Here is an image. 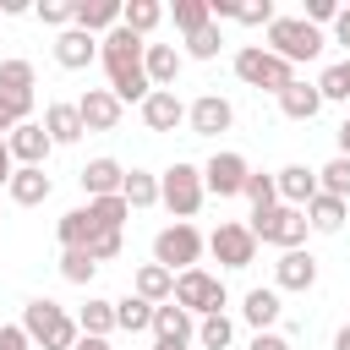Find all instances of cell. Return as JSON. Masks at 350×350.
Masks as SVG:
<instances>
[{
  "instance_id": "6da1fadb",
  "label": "cell",
  "mask_w": 350,
  "mask_h": 350,
  "mask_svg": "<svg viewBox=\"0 0 350 350\" xmlns=\"http://www.w3.org/2000/svg\"><path fill=\"white\" fill-rule=\"evenodd\" d=\"M142 55H148V38H137L131 27H109V33L98 38V60H104V71H109V93H115L120 104H142V98L153 93Z\"/></svg>"
},
{
  "instance_id": "7a4b0ae2",
  "label": "cell",
  "mask_w": 350,
  "mask_h": 350,
  "mask_svg": "<svg viewBox=\"0 0 350 350\" xmlns=\"http://www.w3.org/2000/svg\"><path fill=\"white\" fill-rule=\"evenodd\" d=\"M22 328H27V339H33V345H44V350H77V339H82L77 317H71L66 306L44 301V295L22 306Z\"/></svg>"
},
{
  "instance_id": "3957f363",
  "label": "cell",
  "mask_w": 350,
  "mask_h": 350,
  "mask_svg": "<svg viewBox=\"0 0 350 350\" xmlns=\"http://www.w3.org/2000/svg\"><path fill=\"white\" fill-rule=\"evenodd\" d=\"M235 77L246 82V88H268L273 98L295 82V66L290 60H279L268 44H246V49H235Z\"/></svg>"
},
{
  "instance_id": "277c9868",
  "label": "cell",
  "mask_w": 350,
  "mask_h": 350,
  "mask_svg": "<svg viewBox=\"0 0 350 350\" xmlns=\"http://www.w3.org/2000/svg\"><path fill=\"white\" fill-rule=\"evenodd\" d=\"M202 197H208V186H202V170H197V164H170V170L159 175V202L175 213V224L197 219Z\"/></svg>"
},
{
  "instance_id": "5b68a950",
  "label": "cell",
  "mask_w": 350,
  "mask_h": 350,
  "mask_svg": "<svg viewBox=\"0 0 350 350\" xmlns=\"http://www.w3.org/2000/svg\"><path fill=\"white\" fill-rule=\"evenodd\" d=\"M268 49H273L279 60L301 66V60H317V55H323V33H317L306 16H273V22H268Z\"/></svg>"
},
{
  "instance_id": "8992f818",
  "label": "cell",
  "mask_w": 350,
  "mask_h": 350,
  "mask_svg": "<svg viewBox=\"0 0 350 350\" xmlns=\"http://www.w3.org/2000/svg\"><path fill=\"white\" fill-rule=\"evenodd\" d=\"M306 208H290V202H279V208H268V213H252V235L262 241V246H279V252H301V241H306Z\"/></svg>"
},
{
  "instance_id": "52a82bcc",
  "label": "cell",
  "mask_w": 350,
  "mask_h": 350,
  "mask_svg": "<svg viewBox=\"0 0 350 350\" xmlns=\"http://www.w3.org/2000/svg\"><path fill=\"white\" fill-rule=\"evenodd\" d=\"M202 246H208V241L197 235V224H164V230L153 235V262L170 268V273H186V268H197Z\"/></svg>"
},
{
  "instance_id": "ba28073f",
  "label": "cell",
  "mask_w": 350,
  "mask_h": 350,
  "mask_svg": "<svg viewBox=\"0 0 350 350\" xmlns=\"http://www.w3.org/2000/svg\"><path fill=\"white\" fill-rule=\"evenodd\" d=\"M175 306H186L191 317H213V312H224V279H213L208 268H186V273H175Z\"/></svg>"
},
{
  "instance_id": "9c48e42d",
  "label": "cell",
  "mask_w": 350,
  "mask_h": 350,
  "mask_svg": "<svg viewBox=\"0 0 350 350\" xmlns=\"http://www.w3.org/2000/svg\"><path fill=\"white\" fill-rule=\"evenodd\" d=\"M208 252H213L224 268H252L257 235H252V224H219V230L208 235Z\"/></svg>"
},
{
  "instance_id": "30bf717a",
  "label": "cell",
  "mask_w": 350,
  "mask_h": 350,
  "mask_svg": "<svg viewBox=\"0 0 350 350\" xmlns=\"http://www.w3.org/2000/svg\"><path fill=\"white\" fill-rule=\"evenodd\" d=\"M246 175H252V164H246L241 153H213V159L202 164V186H208L213 197H241V191H246Z\"/></svg>"
},
{
  "instance_id": "8fae6325",
  "label": "cell",
  "mask_w": 350,
  "mask_h": 350,
  "mask_svg": "<svg viewBox=\"0 0 350 350\" xmlns=\"http://www.w3.org/2000/svg\"><path fill=\"white\" fill-rule=\"evenodd\" d=\"M230 120H235V109H230V98H219V93H202V98L186 109L191 137H219V131H230Z\"/></svg>"
},
{
  "instance_id": "7c38bea8",
  "label": "cell",
  "mask_w": 350,
  "mask_h": 350,
  "mask_svg": "<svg viewBox=\"0 0 350 350\" xmlns=\"http://www.w3.org/2000/svg\"><path fill=\"white\" fill-rule=\"evenodd\" d=\"M77 109H82V126H88V131H115V126H120V98H115L109 88H88V93L77 98Z\"/></svg>"
},
{
  "instance_id": "4fadbf2b",
  "label": "cell",
  "mask_w": 350,
  "mask_h": 350,
  "mask_svg": "<svg viewBox=\"0 0 350 350\" xmlns=\"http://www.w3.org/2000/svg\"><path fill=\"white\" fill-rule=\"evenodd\" d=\"M5 148H11V159L16 164H38L44 170V159H49V131H44V120H27V126H16L11 137H5Z\"/></svg>"
},
{
  "instance_id": "5bb4252c",
  "label": "cell",
  "mask_w": 350,
  "mask_h": 350,
  "mask_svg": "<svg viewBox=\"0 0 350 350\" xmlns=\"http://www.w3.org/2000/svg\"><path fill=\"white\" fill-rule=\"evenodd\" d=\"M273 186H279V202H290V208H306L323 186H317V170H306V164H284L279 175H273Z\"/></svg>"
},
{
  "instance_id": "9a60e30c",
  "label": "cell",
  "mask_w": 350,
  "mask_h": 350,
  "mask_svg": "<svg viewBox=\"0 0 350 350\" xmlns=\"http://www.w3.org/2000/svg\"><path fill=\"white\" fill-rule=\"evenodd\" d=\"M142 120H148V131H175V126L186 120V104H180L170 88H153V93L142 98Z\"/></svg>"
},
{
  "instance_id": "2e32d148",
  "label": "cell",
  "mask_w": 350,
  "mask_h": 350,
  "mask_svg": "<svg viewBox=\"0 0 350 350\" xmlns=\"http://www.w3.org/2000/svg\"><path fill=\"white\" fill-rule=\"evenodd\" d=\"M273 284L279 290H312L317 284V257L312 252H284L273 262Z\"/></svg>"
},
{
  "instance_id": "e0dca14e",
  "label": "cell",
  "mask_w": 350,
  "mask_h": 350,
  "mask_svg": "<svg viewBox=\"0 0 350 350\" xmlns=\"http://www.w3.org/2000/svg\"><path fill=\"white\" fill-rule=\"evenodd\" d=\"M93 55H98V38H93V33H82V27H66V33L55 38V60H60L66 71L93 66Z\"/></svg>"
},
{
  "instance_id": "ac0fdd59",
  "label": "cell",
  "mask_w": 350,
  "mask_h": 350,
  "mask_svg": "<svg viewBox=\"0 0 350 350\" xmlns=\"http://www.w3.org/2000/svg\"><path fill=\"white\" fill-rule=\"evenodd\" d=\"M120 186H126V170H120L115 159L82 164V191H88V202H93V197H120Z\"/></svg>"
},
{
  "instance_id": "d6986e66",
  "label": "cell",
  "mask_w": 350,
  "mask_h": 350,
  "mask_svg": "<svg viewBox=\"0 0 350 350\" xmlns=\"http://www.w3.org/2000/svg\"><path fill=\"white\" fill-rule=\"evenodd\" d=\"M120 11H126L120 0H77V22H71V27H82V33L98 38V33L120 27Z\"/></svg>"
},
{
  "instance_id": "ffe728a7",
  "label": "cell",
  "mask_w": 350,
  "mask_h": 350,
  "mask_svg": "<svg viewBox=\"0 0 350 350\" xmlns=\"http://www.w3.org/2000/svg\"><path fill=\"white\" fill-rule=\"evenodd\" d=\"M5 197H11V202H22V208H38V202L49 197V175H44L38 164H16L11 186H5Z\"/></svg>"
},
{
  "instance_id": "44dd1931",
  "label": "cell",
  "mask_w": 350,
  "mask_h": 350,
  "mask_svg": "<svg viewBox=\"0 0 350 350\" xmlns=\"http://www.w3.org/2000/svg\"><path fill=\"white\" fill-rule=\"evenodd\" d=\"M191 312L186 306H175V301H164V306H153V339H164V345H186L191 339Z\"/></svg>"
},
{
  "instance_id": "7402d4cb",
  "label": "cell",
  "mask_w": 350,
  "mask_h": 350,
  "mask_svg": "<svg viewBox=\"0 0 350 350\" xmlns=\"http://www.w3.org/2000/svg\"><path fill=\"white\" fill-rule=\"evenodd\" d=\"M142 66H148V82H153V88H170V93H175V77H180V49H175V44H148Z\"/></svg>"
},
{
  "instance_id": "603a6c76",
  "label": "cell",
  "mask_w": 350,
  "mask_h": 350,
  "mask_svg": "<svg viewBox=\"0 0 350 350\" xmlns=\"http://www.w3.org/2000/svg\"><path fill=\"white\" fill-rule=\"evenodd\" d=\"M44 131H49L55 148H66V142H77L88 126H82V109H77V104H49V109H44Z\"/></svg>"
},
{
  "instance_id": "cb8c5ba5",
  "label": "cell",
  "mask_w": 350,
  "mask_h": 350,
  "mask_svg": "<svg viewBox=\"0 0 350 350\" xmlns=\"http://www.w3.org/2000/svg\"><path fill=\"white\" fill-rule=\"evenodd\" d=\"M279 109H284L290 120H312V115L323 109V93H317V82H301V77H295V82L279 93Z\"/></svg>"
},
{
  "instance_id": "d4e9b609",
  "label": "cell",
  "mask_w": 350,
  "mask_h": 350,
  "mask_svg": "<svg viewBox=\"0 0 350 350\" xmlns=\"http://www.w3.org/2000/svg\"><path fill=\"white\" fill-rule=\"evenodd\" d=\"M55 235H60V246H66V252H88V246H93V235H98V224H93V213H88V208H71V213L55 224Z\"/></svg>"
},
{
  "instance_id": "484cf974",
  "label": "cell",
  "mask_w": 350,
  "mask_h": 350,
  "mask_svg": "<svg viewBox=\"0 0 350 350\" xmlns=\"http://www.w3.org/2000/svg\"><path fill=\"white\" fill-rule=\"evenodd\" d=\"M137 295H142V301H153V306L175 301V273H170V268H159V262H142V268H137Z\"/></svg>"
},
{
  "instance_id": "4316f807",
  "label": "cell",
  "mask_w": 350,
  "mask_h": 350,
  "mask_svg": "<svg viewBox=\"0 0 350 350\" xmlns=\"http://www.w3.org/2000/svg\"><path fill=\"white\" fill-rule=\"evenodd\" d=\"M241 312H246V323H252L257 334H268L284 306H279V290H262V284H257V290H246V306H241Z\"/></svg>"
},
{
  "instance_id": "83f0119b",
  "label": "cell",
  "mask_w": 350,
  "mask_h": 350,
  "mask_svg": "<svg viewBox=\"0 0 350 350\" xmlns=\"http://www.w3.org/2000/svg\"><path fill=\"white\" fill-rule=\"evenodd\" d=\"M306 224H312V230H323V235H334V230L345 224V197H328V191H317V197L306 202Z\"/></svg>"
},
{
  "instance_id": "f1b7e54d",
  "label": "cell",
  "mask_w": 350,
  "mask_h": 350,
  "mask_svg": "<svg viewBox=\"0 0 350 350\" xmlns=\"http://www.w3.org/2000/svg\"><path fill=\"white\" fill-rule=\"evenodd\" d=\"M159 22H164V5L159 0H126V11H120V27H131L137 38H148Z\"/></svg>"
},
{
  "instance_id": "f546056e",
  "label": "cell",
  "mask_w": 350,
  "mask_h": 350,
  "mask_svg": "<svg viewBox=\"0 0 350 350\" xmlns=\"http://www.w3.org/2000/svg\"><path fill=\"white\" fill-rule=\"evenodd\" d=\"M120 197H126V208H153V202H159V175H148V170H126Z\"/></svg>"
},
{
  "instance_id": "4dcf8cb0",
  "label": "cell",
  "mask_w": 350,
  "mask_h": 350,
  "mask_svg": "<svg viewBox=\"0 0 350 350\" xmlns=\"http://www.w3.org/2000/svg\"><path fill=\"white\" fill-rule=\"evenodd\" d=\"M77 328H82L88 339H109V328H115V301H88V306L77 312Z\"/></svg>"
},
{
  "instance_id": "1f68e13d",
  "label": "cell",
  "mask_w": 350,
  "mask_h": 350,
  "mask_svg": "<svg viewBox=\"0 0 350 350\" xmlns=\"http://www.w3.org/2000/svg\"><path fill=\"white\" fill-rule=\"evenodd\" d=\"M115 328H126V334H142V328H153V301H142V295H126V301H115Z\"/></svg>"
},
{
  "instance_id": "d6a6232c",
  "label": "cell",
  "mask_w": 350,
  "mask_h": 350,
  "mask_svg": "<svg viewBox=\"0 0 350 350\" xmlns=\"http://www.w3.org/2000/svg\"><path fill=\"white\" fill-rule=\"evenodd\" d=\"M0 93L33 98V60H0Z\"/></svg>"
},
{
  "instance_id": "836d02e7",
  "label": "cell",
  "mask_w": 350,
  "mask_h": 350,
  "mask_svg": "<svg viewBox=\"0 0 350 350\" xmlns=\"http://www.w3.org/2000/svg\"><path fill=\"white\" fill-rule=\"evenodd\" d=\"M88 213H93V224H98V230H120V224L131 219L126 197H93V202H88Z\"/></svg>"
},
{
  "instance_id": "e575fe53",
  "label": "cell",
  "mask_w": 350,
  "mask_h": 350,
  "mask_svg": "<svg viewBox=\"0 0 350 350\" xmlns=\"http://www.w3.org/2000/svg\"><path fill=\"white\" fill-rule=\"evenodd\" d=\"M197 339H202V350H224V345L235 339V323H230L224 312H213V317H197Z\"/></svg>"
},
{
  "instance_id": "d590c367",
  "label": "cell",
  "mask_w": 350,
  "mask_h": 350,
  "mask_svg": "<svg viewBox=\"0 0 350 350\" xmlns=\"http://www.w3.org/2000/svg\"><path fill=\"white\" fill-rule=\"evenodd\" d=\"M213 22V11H208V0H175V27L191 38V33H202Z\"/></svg>"
},
{
  "instance_id": "8d00e7d4",
  "label": "cell",
  "mask_w": 350,
  "mask_h": 350,
  "mask_svg": "<svg viewBox=\"0 0 350 350\" xmlns=\"http://www.w3.org/2000/svg\"><path fill=\"white\" fill-rule=\"evenodd\" d=\"M317 186H323L328 197H350V159H345V153L328 159V164L317 170Z\"/></svg>"
},
{
  "instance_id": "74e56055",
  "label": "cell",
  "mask_w": 350,
  "mask_h": 350,
  "mask_svg": "<svg viewBox=\"0 0 350 350\" xmlns=\"http://www.w3.org/2000/svg\"><path fill=\"white\" fill-rule=\"evenodd\" d=\"M241 197H252V213L279 208V186H273V175H246V191H241Z\"/></svg>"
},
{
  "instance_id": "f35d334b",
  "label": "cell",
  "mask_w": 350,
  "mask_h": 350,
  "mask_svg": "<svg viewBox=\"0 0 350 350\" xmlns=\"http://www.w3.org/2000/svg\"><path fill=\"white\" fill-rule=\"evenodd\" d=\"M33 11H38V22H44V27H60V33L77 22V0H38Z\"/></svg>"
},
{
  "instance_id": "ab89813d",
  "label": "cell",
  "mask_w": 350,
  "mask_h": 350,
  "mask_svg": "<svg viewBox=\"0 0 350 350\" xmlns=\"http://www.w3.org/2000/svg\"><path fill=\"white\" fill-rule=\"evenodd\" d=\"M93 273H98L93 252H60V279H71V284H88Z\"/></svg>"
},
{
  "instance_id": "60d3db41",
  "label": "cell",
  "mask_w": 350,
  "mask_h": 350,
  "mask_svg": "<svg viewBox=\"0 0 350 350\" xmlns=\"http://www.w3.org/2000/svg\"><path fill=\"white\" fill-rule=\"evenodd\" d=\"M317 93H323V98H350V55L317 77Z\"/></svg>"
},
{
  "instance_id": "b9f144b4",
  "label": "cell",
  "mask_w": 350,
  "mask_h": 350,
  "mask_svg": "<svg viewBox=\"0 0 350 350\" xmlns=\"http://www.w3.org/2000/svg\"><path fill=\"white\" fill-rule=\"evenodd\" d=\"M219 44H224V38H219V27L208 22L202 33H191V38H186V55H191V60H213V55H219Z\"/></svg>"
},
{
  "instance_id": "7bdbcfd3",
  "label": "cell",
  "mask_w": 350,
  "mask_h": 350,
  "mask_svg": "<svg viewBox=\"0 0 350 350\" xmlns=\"http://www.w3.org/2000/svg\"><path fill=\"white\" fill-rule=\"evenodd\" d=\"M88 252H93V262H109V257H120V230H98Z\"/></svg>"
},
{
  "instance_id": "ee69618b",
  "label": "cell",
  "mask_w": 350,
  "mask_h": 350,
  "mask_svg": "<svg viewBox=\"0 0 350 350\" xmlns=\"http://www.w3.org/2000/svg\"><path fill=\"white\" fill-rule=\"evenodd\" d=\"M27 345H33V339H27L22 323H5V328H0V350H27Z\"/></svg>"
},
{
  "instance_id": "f6af8a7d",
  "label": "cell",
  "mask_w": 350,
  "mask_h": 350,
  "mask_svg": "<svg viewBox=\"0 0 350 350\" xmlns=\"http://www.w3.org/2000/svg\"><path fill=\"white\" fill-rule=\"evenodd\" d=\"M334 16H339L334 0H306V22H312V27H317V22H334Z\"/></svg>"
},
{
  "instance_id": "bcb514c9",
  "label": "cell",
  "mask_w": 350,
  "mask_h": 350,
  "mask_svg": "<svg viewBox=\"0 0 350 350\" xmlns=\"http://www.w3.org/2000/svg\"><path fill=\"white\" fill-rule=\"evenodd\" d=\"M246 350H290V339H284V334H252Z\"/></svg>"
},
{
  "instance_id": "7dc6e473",
  "label": "cell",
  "mask_w": 350,
  "mask_h": 350,
  "mask_svg": "<svg viewBox=\"0 0 350 350\" xmlns=\"http://www.w3.org/2000/svg\"><path fill=\"white\" fill-rule=\"evenodd\" d=\"M334 38L350 49V5H339V16H334Z\"/></svg>"
},
{
  "instance_id": "c3c4849f",
  "label": "cell",
  "mask_w": 350,
  "mask_h": 350,
  "mask_svg": "<svg viewBox=\"0 0 350 350\" xmlns=\"http://www.w3.org/2000/svg\"><path fill=\"white\" fill-rule=\"evenodd\" d=\"M11 175H16V159H11V148H5V137H0V186H11Z\"/></svg>"
},
{
  "instance_id": "681fc988",
  "label": "cell",
  "mask_w": 350,
  "mask_h": 350,
  "mask_svg": "<svg viewBox=\"0 0 350 350\" xmlns=\"http://www.w3.org/2000/svg\"><path fill=\"white\" fill-rule=\"evenodd\" d=\"M77 350H115V345H109V339H88V334H82V339H77Z\"/></svg>"
},
{
  "instance_id": "f907efd6",
  "label": "cell",
  "mask_w": 350,
  "mask_h": 350,
  "mask_svg": "<svg viewBox=\"0 0 350 350\" xmlns=\"http://www.w3.org/2000/svg\"><path fill=\"white\" fill-rule=\"evenodd\" d=\"M339 153L350 159V115H345V126H339Z\"/></svg>"
},
{
  "instance_id": "816d5d0a",
  "label": "cell",
  "mask_w": 350,
  "mask_h": 350,
  "mask_svg": "<svg viewBox=\"0 0 350 350\" xmlns=\"http://www.w3.org/2000/svg\"><path fill=\"white\" fill-rule=\"evenodd\" d=\"M334 350H350V323H345V328L334 334Z\"/></svg>"
},
{
  "instance_id": "f5cc1de1",
  "label": "cell",
  "mask_w": 350,
  "mask_h": 350,
  "mask_svg": "<svg viewBox=\"0 0 350 350\" xmlns=\"http://www.w3.org/2000/svg\"><path fill=\"white\" fill-rule=\"evenodd\" d=\"M153 350H186V345H164V339H153Z\"/></svg>"
},
{
  "instance_id": "db71d44e",
  "label": "cell",
  "mask_w": 350,
  "mask_h": 350,
  "mask_svg": "<svg viewBox=\"0 0 350 350\" xmlns=\"http://www.w3.org/2000/svg\"><path fill=\"white\" fill-rule=\"evenodd\" d=\"M0 137H11V131H5V120H0Z\"/></svg>"
},
{
  "instance_id": "11a10c76",
  "label": "cell",
  "mask_w": 350,
  "mask_h": 350,
  "mask_svg": "<svg viewBox=\"0 0 350 350\" xmlns=\"http://www.w3.org/2000/svg\"><path fill=\"white\" fill-rule=\"evenodd\" d=\"M0 16H5V11H0Z\"/></svg>"
}]
</instances>
